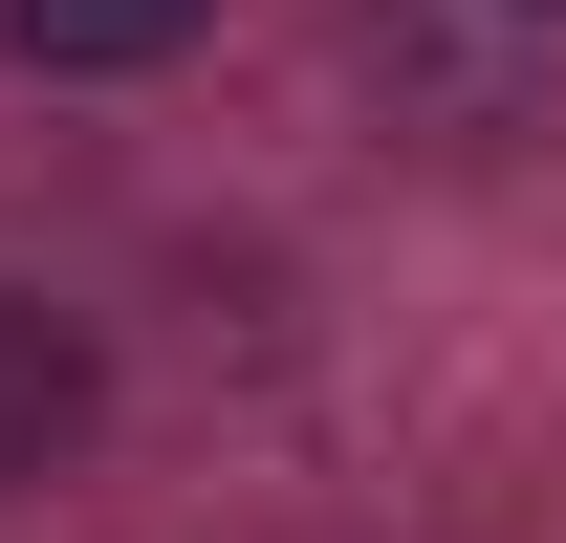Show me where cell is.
<instances>
[{"instance_id":"obj_1","label":"cell","mask_w":566,"mask_h":543,"mask_svg":"<svg viewBox=\"0 0 566 543\" xmlns=\"http://www.w3.org/2000/svg\"><path fill=\"white\" fill-rule=\"evenodd\" d=\"M87 413H109V370H87V327L0 283V500H22L44 457H87Z\"/></svg>"},{"instance_id":"obj_2","label":"cell","mask_w":566,"mask_h":543,"mask_svg":"<svg viewBox=\"0 0 566 543\" xmlns=\"http://www.w3.org/2000/svg\"><path fill=\"white\" fill-rule=\"evenodd\" d=\"M197 22H218V0H0V44H22V66H175Z\"/></svg>"}]
</instances>
